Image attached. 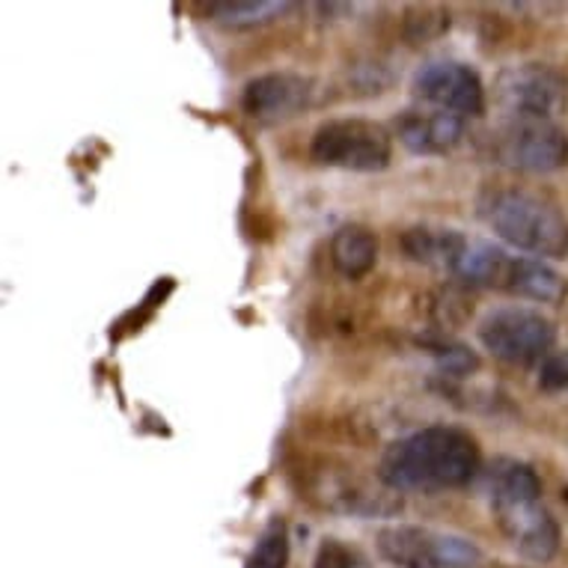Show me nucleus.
I'll return each instance as SVG.
<instances>
[{
    "label": "nucleus",
    "instance_id": "39448f33",
    "mask_svg": "<svg viewBox=\"0 0 568 568\" xmlns=\"http://www.w3.org/2000/svg\"><path fill=\"white\" fill-rule=\"evenodd\" d=\"M301 474L307 479L304 491L310 500L327 513L361 515V518L399 513V494L384 483L373 485L364 474H357L354 467L343 465V462H316Z\"/></svg>",
    "mask_w": 568,
    "mask_h": 568
},
{
    "label": "nucleus",
    "instance_id": "f3484780",
    "mask_svg": "<svg viewBox=\"0 0 568 568\" xmlns=\"http://www.w3.org/2000/svg\"><path fill=\"white\" fill-rule=\"evenodd\" d=\"M290 566V536L286 524L271 521L251 554V568H286Z\"/></svg>",
    "mask_w": 568,
    "mask_h": 568
},
{
    "label": "nucleus",
    "instance_id": "ddd939ff",
    "mask_svg": "<svg viewBox=\"0 0 568 568\" xmlns=\"http://www.w3.org/2000/svg\"><path fill=\"white\" fill-rule=\"evenodd\" d=\"M467 235L458 230H444V226H414L402 235V247L410 260L429 268L453 274L458 256L465 251Z\"/></svg>",
    "mask_w": 568,
    "mask_h": 568
},
{
    "label": "nucleus",
    "instance_id": "423d86ee",
    "mask_svg": "<svg viewBox=\"0 0 568 568\" xmlns=\"http://www.w3.org/2000/svg\"><path fill=\"white\" fill-rule=\"evenodd\" d=\"M491 155L504 168L521 173H550L568 161V138L554 120L504 116L491 131Z\"/></svg>",
    "mask_w": 568,
    "mask_h": 568
},
{
    "label": "nucleus",
    "instance_id": "dca6fc26",
    "mask_svg": "<svg viewBox=\"0 0 568 568\" xmlns=\"http://www.w3.org/2000/svg\"><path fill=\"white\" fill-rule=\"evenodd\" d=\"M290 10L292 3H283V0H247V3L239 0V3H212L209 7L215 21H221L226 28H256V24L280 19Z\"/></svg>",
    "mask_w": 568,
    "mask_h": 568
},
{
    "label": "nucleus",
    "instance_id": "9b49d317",
    "mask_svg": "<svg viewBox=\"0 0 568 568\" xmlns=\"http://www.w3.org/2000/svg\"><path fill=\"white\" fill-rule=\"evenodd\" d=\"M313 95L316 90L304 75L271 72V75L253 78L251 84L244 87V111L251 113L253 120L283 122L310 108Z\"/></svg>",
    "mask_w": 568,
    "mask_h": 568
},
{
    "label": "nucleus",
    "instance_id": "f8f14e48",
    "mask_svg": "<svg viewBox=\"0 0 568 568\" xmlns=\"http://www.w3.org/2000/svg\"><path fill=\"white\" fill-rule=\"evenodd\" d=\"M393 129H396V138L417 155H447L465 138V116L419 104L399 113Z\"/></svg>",
    "mask_w": 568,
    "mask_h": 568
},
{
    "label": "nucleus",
    "instance_id": "2eb2a0df",
    "mask_svg": "<svg viewBox=\"0 0 568 568\" xmlns=\"http://www.w3.org/2000/svg\"><path fill=\"white\" fill-rule=\"evenodd\" d=\"M509 295L518 298L539 301V304H562L568 298V280L545 265L541 260H530V256H518L515 260L513 280H509Z\"/></svg>",
    "mask_w": 568,
    "mask_h": 568
},
{
    "label": "nucleus",
    "instance_id": "7ed1b4c3",
    "mask_svg": "<svg viewBox=\"0 0 568 568\" xmlns=\"http://www.w3.org/2000/svg\"><path fill=\"white\" fill-rule=\"evenodd\" d=\"M483 217L494 235L513 244L515 251L532 253L541 260H557L568 253L566 217L530 191H497L483 200Z\"/></svg>",
    "mask_w": 568,
    "mask_h": 568
},
{
    "label": "nucleus",
    "instance_id": "9d476101",
    "mask_svg": "<svg viewBox=\"0 0 568 568\" xmlns=\"http://www.w3.org/2000/svg\"><path fill=\"white\" fill-rule=\"evenodd\" d=\"M414 93L423 104L456 113V116H479L485 111L483 81L474 69L458 60H432L414 72Z\"/></svg>",
    "mask_w": 568,
    "mask_h": 568
},
{
    "label": "nucleus",
    "instance_id": "20e7f679",
    "mask_svg": "<svg viewBox=\"0 0 568 568\" xmlns=\"http://www.w3.org/2000/svg\"><path fill=\"white\" fill-rule=\"evenodd\" d=\"M378 554L396 568H479L483 550L458 532L390 524L378 532Z\"/></svg>",
    "mask_w": 568,
    "mask_h": 568
},
{
    "label": "nucleus",
    "instance_id": "f257e3e1",
    "mask_svg": "<svg viewBox=\"0 0 568 568\" xmlns=\"http://www.w3.org/2000/svg\"><path fill=\"white\" fill-rule=\"evenodd\" d=\"M483 467V453L470 432L429 426L393 440L378 462V479L393 491H447L465 488Z\"/></svg>",
    "mask_w": 568,
    "mask_h": 568
},
{
    "label": "nucleus",
    "instance_id": "1a4fd4ad",
    "mask_svg": "<svg viewBox=\"0 0 568 568\" xmlns=\"http://www.w3.org/2000/svg\"><path fill=\"white\" fill-rule=\"evenodd\" d=\"M494 102L504 116L554 120L566 111L568 84L557 69L545 63L509 65L494 81Z\"/></svg>",
    "mask_w": 568,
    "mask_h": 568
},
{
    "label": "nucleus",
    "instance_id": "f03ea898",
    "mask_svg": "<svg viewBox=\"0 0 568 568\" xmlns=\"http://www.w3.org/2000/svg\"><path fill=\"white\" fill-rule=\"evenodd\" d=\"M494 521L509 545L530 562H548L559 550V527L541 506L536 470L515 458H497L488 470Z\"/></svg>",
    "mask_w": 568,
    "mask_h": 568
},
{
    "label": "nucleus",
    "instance_id": "0eeeda50",
    "mask_svg": "<svg viewBox=\"0 0 568 568\" xmlns=\"http://www.w3.org/2000/svg\"><path fill=\"white\" fill-rule=\"evenodd\" d=\"M313 161L322 168L378 173L390 164V131L373 120H331L313 134Z\"/></svg>",
    "mask_w": 568,
    "mask_h": 568
},
{
    "label": "nucleus",
    "instance_id": "6e6552de",
    "mask_svg": "<svg viewBox=\"0 0 568 568\" xmlns=\"http://www.w3.org/2000/svg\"><path fill=\"white\" fill-rule=\"evenodd\" d=\"M479 339L488 352L509 366H530L545 361L557 331L548 318L527 307L494 310L479 325Z\"/></svg>",
    "mask_w": 568,
    "mask_h": 568
},
{
    "label": "nucleus",
    "instance_id": "6ab92c4d",
    "mask_svg": "<svg viewBox=\"0 0 568 568\" xmlns=\"http://www.w3.org/2000/svg\"><path fill=\"white\" fill-rule=\"evenodd\" d=\"M539 387L545 393L568 390V348L545 354V361L539 364Z\"/></svg>",
    "mask_w": 568,
    "mask_h": 568
},
{
    "label": "nucleus",
    "instance_id": "a211bd4d",
    "mask_svg": "<svg viewBox=\"0 0 568 568\" xmlns=\"http://www.w3.org/2000/svg\"><path fill=\"white\" fill-rule=\"evenodd\" d=\"M313 568H369V559L352 545H345V541L325 539L318 545Z\"/></svg>",
    "mask_w": 568,
    "mask_h": 568
},
{
    "label": "nucleus",
    "instance_id": "4468645a",
    "mask_svg": "<svg viewBox=\"0 0 568 568\" xmlns=\"http://www.w3.org/2000/svg\"><path fill=\"white\" fill-rule=\"evenodd\" d=\"M331 262L348 280L366 277L378 262V239L361 224L339 226L331 239Z\"/></svg>",
    "mask_w": 568,
    "mask_h": 568
}]
</instances>
